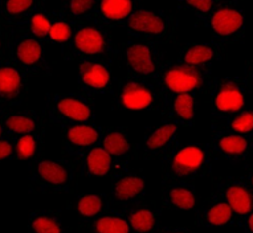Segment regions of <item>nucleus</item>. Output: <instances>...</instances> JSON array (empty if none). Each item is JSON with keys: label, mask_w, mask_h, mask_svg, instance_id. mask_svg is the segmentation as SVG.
Returning <instances> with one entry per match:
<instances>
[{"label": "nucleus", "mask_w": 253, "mask_h": 233, "mask_svg": "<svg viewBox=\"0 0 253 233\" xmlns=\"http://www.w3.org/2000/svg\"><path fill=\"white\" fill-rule=\"evenodd\" d=\"M212 163L213 158L208 143H178L161 160L162 184L172 182L195 183L200 178L211 175Z\"/></svg>", "instance_id": "1"}, {"label": "nucleus", "mask_w": 253, "mask_h": 233, "mask_svg": "<svg viewBox=\"0 0 253 233\" xmlns=\"http://www.w3.org/2000/svg\"><path fill=\"white\" fill-rule=\"evenodd\" d=\"M62 57L67 61L110 60L114 61L120 56V49L110 34V29L97 24L96 21H86L77 24L71 40L61 48Z\"/></svg>", "instance_id": "2"}, {"label": "nucleus", "mask_w": 253, "mask_h": 233, "mask_svg": "<svg viewBox=\"0 0 253 233\" xmlns=\"http://www.w3.org/2000/svg\"><path fill=\"white\" fill-rule=\"evenodd\" d=\"M79 166L71 158H39L29 163L28 188L36 194H69L79 184Z\"/></svg>", "instance_id": "3"}, {"label": "nucleus", "mask_w": 253, "mask_h": 233, "mask_svg": "<svg viewBox=\"0 0 253 233\" xmlns=\"http://www.w3.org/2000/svg\"><path fill=\"white\" fill-rule=\"evenodd\" d=\"M1 58H7L29 76H49L50 67L45 56V42L34 38L25 29L1 27Z\"/></svg>", "instance_id": "4"}, {"label": "nucleus", "mask_w": 253, "mask_h": 233, "mask_svg": "<svg viewBox=\"0 0 253 233\" xmlns=\"http://www.w3.org/2000/svg\"><path fill=\"white\" fill-rule=\"evenodd\" d=\"M46 121L58 127L96 123V100L81 92H53L45 96Z\"/></svg>", "instance_id": "5"}, {"label": "nucleus", "mask_w": 253, "mask_h": 233, "mask_svg": "<svg viewBox=\"0 0 253 233\" xmlns=\"http://www.w3.org/2000/svg\"><path fill=\"white\" fill-rule=\"evenodd\" d=\"M122 28L133 40L162 46L175 41L178 20L174 13L165 9L141 8L125 23Z\"/></svg>", "instance_id": "6"}, {"label": "nucleus", "mask_w": 253, "mask_h": 233, "mask_svg": "<svg viewBox=\"0 0 253 233\" xmlns=\"http://www.w3.org/2000/svg\"><path fill=\"white\" fill-rule=\"evenodd\" d=\"M249 93L243 76H213L204 94L213 119H227L244 110Z\"/></svg>", "instance_id": "7"}, {"label": "nucleus", "mask_w": 253, "mask_h": 233, "mask_svg": "<svg viewBox=\"0 0 253 233\" xmlns=\"http://www.w3.org/2000/svg\"><path fill=\"white\" fill-rule=\"evenodd\" d=\"M126 75L134 78L157 82L169 60L162 46L130 39L120 48Z\"/></svg>", "instance_id": "8"}, {"label": "nucleus", "mask_w": 253, "mask_h": 233, "mask_svg": "<svg viewBox=\"0 0 253 233\" xmlns=\"http://www.w3.org/2000/svg\"><path fill=\"white\" fill-rule=\"evenodd\" d=\"M212 78V69H199L182 65L176 61H169L161 72L155 85L159 89L161 96H196L199 93H206Z\"/></svg>", "instance_id": "9"}, {"label": "nucleus", "mask_w": 253, "mask_h": 233, "mask_svg": "<svg viewBox=\"0 0 253 233\" xmlns=\"http://www.w3.org/2000/svg\"><path fill=\"white\" fill-rule=\"evenodd\" d=\"M196 23L211 32L213 41L223 46L244 41L247 35V16L244 9L235 1H223L210 15Z\"/></svg>", "instance_id": "10"}, {"label": "nucleus", "mask_w": 253, "mask_h": 233, "mask_svg": "<svg viewBox=\"0 0 253 233\" xmlns=\"http://www.w3.org/2000/svg\"><path fill=\"white\" fill-rule=\"evenodd\" d=\"M113 105L122 112H158L162 96L157 85L125 75L117 79Z\"/></svg>", "instance_id": "11"}, {"label": "nucleus", "mask_w": 253, "mask_h": 233, "mask_svg": "<svg viewBox=\"0 0 253 233\" xmlns=\"http://www.w3.org/2000/svg\"><path fill=\"white\" fill-rule=\"evenodd\" d=\"M232 209L235 225L241 227L253 211V192L244 176H219L213 179V192Z\"/></svg>", "instance_id": "12"}, {"label": "nucleus", "mask_w": 253, "mask_h": 233, "mask_svg": "<svg viewBox=\"0 0 253 233\" xmlns=\"http://www.w3.org/2000/svg\"><path fill=\"white\" fill-rule=\"evenodd\" d=\"M110 60H93L79 64L77 85L79 92L90 98L112 94L117 79Z\"/></svg>", "instance_id": "13"}, {"label": "nucleus", "mask_w": 253, "mask_h": 233, "mask_svg": "<svg viewBox=\"0 0 253 233\" xmlns=\"http://www.w3.org/2000/svg\"><path fill=\"white\" fill-rule=\"evenodd\" d=\"M179 126L166 119L147 126L138 145V154L143 160H162L178 145Z\"/></svg>", "instance_id": "14"}, {"label": "nucleus", "mask_w": 253, "mask_h": 233, "mask_svg": "<svg viewBox=\"0 0 253 233\" xmlns=\"http://www.w3.org/2000/svg\"><path fill=\"white\" fill-rule=\"evenodd\" d=\"M110 208L124 211L146 200L145 176L129 168L117 171L113 176L109 192Z\"/></svg>", "instance_id": "15"}, {"label": "nucleus", "mask_w": 253, "mask_h": 233, "mask_svg": "<svg viewBox=\"0 0 253 233\" xmlns=\"http://www.w3.org/2000/svg\"><path fill=\"white\" fill-rule=\"evenodd\" d=\"M212 138L207 142L213 160L247 164L253 154V141L251 137L227 131H212Z\"/></svg>", "instance_id": "16"}, {"label": "nucleus", "mask_w": 253, "mask_h": 233, "mask_svg": "<svg viewBox=\"0 0 253 233\" xmlns=\"http://www.w3.org/2000/svg\"><path fill=\"white\" fill-rule=\"evenodd\" d=\"M29 76L7 58L0 67V102L1 109L21 104L28 92Z\"/></svg>", "instance_id": "17"}, {"label": "nucleus", "mask_w": 253, "mask_h": 233, "mask_svg": "<svg viewBox=\"0 0 253 233\" xmlns=\"http://www.w3.org/2000/svg\"><path fill=\"white\" fill-rule=\"evenodd\" d=\"M46 119L44 110H9L1 109V127L0 134L17 138L27 134L42 133L45 131L44 121Z\"/></svg>", "instance_id": "18"}, {"label": "nucleus", "mask_w": 253, "mask_h": 233, "mask_svg": "<svg viewBox=\"0 0 253 233\" xmlns=\"http://www.w3.org/2000/svg\"><path fill=\"white\" fill-rule=\"evenodd\" d=\"M104 130V126L96 123H84L64 127L61 133L62 147L69 155V158L76 159L85 151L100 146Z\"/></svg>", "instance_id": "19"}, {"label": "nucleus", "mask_w": 253, "mask_h": 233, "mask_svg": "<svg viewBox=\"0 0 253 233\" xmlns=\"http://www.w3.org/2000/svg\"><path fill=\"white\" fill-rule=\"evenodd\" d=\"M225 46L216 41L190 42L180 48L176 63L199 69H212L216 63L223 60Z\"/></svg>", "instance_id": "20"}, {"label": "nucleus", "mask_w": 253, "mask_h": 233, "mask_svg": "<svg viewBox=\"0 0 253 233\" xmlns=\"http://www.w3.org/2000/svg\"><path fill=\"white\" fill-rule=\"evenodd\" d=\"M141 8V3L135 0H101L97 1L93 21L108 29L124 27L125 23Z\"/></svg>", "instance_id": "21"}, {"label": "nucleus", "mask_w": 253, "mask_h": 233, "mask_svg": "<svg viewBox=\"0 0 253 233\" xmlns=\"http://www.w3.org/2000/svg\"><path fill=\"white\" fill-rule=\"evenodd\" d=\"M195 224L202 228H223L235 225V216L224 200L211 194L196 208Z\"/></svg>", "instance_id": "22"}, {"label": "nucleus", "mask_w": 253, "mask_h": 233, "mask_svg": "<svg viewBox=\"0 0 253 233\" xmlns=\"http://www.w3.org/2000/svg\"><path fill=\"white\" fill-rule=\"evenodd\" d=\"M159 114L179 127H191L195 123V96H162Z\"/></svg>", "instance_id": "23"}, {"label": "nucleus", "mask_w": 253, "mask_h": 233, "mask_svg": "<svg viewBox=\"0 0 253 233\" xmlns=\"http://www.w3.org/2000/svg\"><path fill=\"white\" fill-rule=\"evenodd\" d=\"M100 146L108 153L116 163V170H126L133 145L130 141L129 130L125 126H106Z\"/></svg>", "instance_id": "24"}, {"label": "nucleus", "mask_w": 253, "mask_h": 233, "mask_svg": "<svg viewBox=\"0 0 253 233\" xmlns=\"http://www.w3.org/2000/svg\"><path fill=\"white\" fill-rule=\"evenodd\" d=\"M129 220L133 233H159L162 227V208L153 201H142L120 211Z\"/></svg>", "instance_id": "25"}, {"label": "nucleus", "mask_w": 253, "mask_h": 233, "mask_svg": "<svg viewBox=\"0 0 253 233\" xmlns=\"http://www.w3.org/2000/svg\"><path fill=\"white\" fill-rule=\"evenodd\" d=\"M161 203L163 209L182 211V212L194 211L198 205L195 183L172 182V183L162 184Z\"/></svg>", "instance_id": "26"}, {"label": "nucleus", "mask_w": 253, "mask_h": 233, "mask_svg": "<svg viewBox=\"0 0 253 233\" xmlns=\"http://www.w3.org/2000/svg\"><path fill=\"white\" fill-rule=\"evenodd\" d=\"M79 166L81 176L87 178H104L116 174V163L101 146H96L73 159Z\"/></svg>", "instance_id": "27"}, {"label": "nucleus", "mask_w": 253, "mask_h": 233, "mask_svg": "<svg viewBox=\"0 0 253 233\" xmlns=\"http://www.w3.org/2000/svg\"><path fill=\"white\" fill-rule=\"evenodd\" d=\"M68 208L79 217L81 223H90L110 209L109 194H80L69 201Z\"/></svg>", "instance_id": "28"}, {"label": "nucleus", "mask_w": 253, "mask_h": 233, "mask_svg": "<svg viewBox=\"0 0 253 233\" xmlns=\"http://www.w3.org/2000/svg\"><path fill=\"white\" fill-rule=\"evenodd\" d=\"M42 4L36 0H1L0 17L1 27L4 28H24L28 17Z\"/></svg>", "instance_id": "29"}, {"label": "nucleus", "mask_w": 253, "mask_h": 233, "mask_svg": "<svg viewBox=\"0 0 253 233\" xmlns=\"http://www.w3.org/2000/svg\"><path fill=\"white\" fill-rule=\"evenodd\" d=\"M27 233H65L64 219L54 209H35L29 213Z\"/></svg>", "instance_id": "30"}, {"label": "nucleus", "mask_w": 253, "mask_h": 233, "mask_svg": "<svg viewBox=\"0 0 253 233\" xmlns=\"http://www.w3.org/2000/svg\"><path fill=\"white\" fill-rule=\"evenodd\" d=\"M87 228L89 233H133L124 213L112 208L90 221Z\"/></svg>", "instance_id": "31"}, {"label": "nucleus", "mask_w": 253, "mask_h": 233, "mask_svg": "<svg viewBox=\"0 0 253 233\" xmlns=\"http://www.w3.org/2000/svg\"><path fill=\"white\" fill-rule=\"evenodd\" d=\"M212 131H227L244 137L253 135V110H243L227 119H213L211 123Z\"/></svg>", "instance_id": "32"}, {"label": "nucleus", "mask_w": 253, "mask_h": 233, "mask_svg": "<svg viewBox=\"0 0 253 233\" xmlns=\"http://www.w3.org/2000/svg\"><path fill=\"white\" fill-rule=\"evenodd\" d=\"M44 134L35 133L21 135L15 138V160H24V162H34L36 159L42 156V149H44Z\"/></svg>", "instance_id": "33"}, {"label": "nucleus", "mask_w": 253, "mask_h": 233, "mask_svg": "<svg viewBox=\"0 0 253 233\" xmlns=\"http://www.w3.org/2000/svg\"><path fill=\"white\" fill-rule=\"evenodd\" d=\"M97 1L94 0H71L62 3L56 12L67 17L76 24H83L86 21H93V15L96 11Z\"/></svg>", "instance_id": "34"}, {"label": "nucleus", "mask_w": 253, "mask_h": 233, "mask_svg": "<svg viewBox=\"0 0 253 233\" xmlns=\"http://www.w3.org/2000/svg\"><path fill=\"white\" fill-rule=\"evenodd\" d=\"M54 12L45 8V4L42 3L36 11H35L28 20L25 23L24 28L28 34H31L34 38L39 39L44 42H48V36H49L50 27L53 23Z\"/></svg>", "instance_id": "35"}, {"label": "nucleus", "mask_w": 253, "mask_h": 233, "mask_svg": "<svg viewBox=\"0 0 253 233\" xmlns=\"http://www.w3.org/2000/svg\"><path fill=\"white\" fill-rule=\"evenodd\" d=\"M53 12L54 17L52 27H50L49 36H48V42H52L54 45H60V48H62L73 36L77 24L67 17L58 15L56 11Z\"/></svg>", "instance_id": "36"}, {"label": "nucleus", "mask_w": 253, "mask_h": 233, "mask_svg": "<svg viewBox=\"0 0 253 233\" xmlns=\"http://www.w3.org/2000/svg\"><path fill=\"white\" fill-rule=\"evenodd\" d=\"M223 1H217V0H186V1H180L178 3L179 8L184 9V11H192L195 15L196 20H199L202 17L207 16L210 13L216 9L221 4Z\"/></svg>", "instance_id": "37"}, {"label": "nucleus", "mask_w": 253, "mask_h": 233, "mask_svg": "<svg viewBox=\"0 0 253 233\" xmlns=\"http://www.w3.org/2000/svg\"><path fill=\"white\" fill-rule=\"evenodd\" d=\"M15 138L5 135V134H0V159L5 162V160H15Z\"/></svg>", "instance_id": "38"}, {"label": "nucleus", "mask_w": 253, "mask_h": 233, "mask_svg": "<svg viewBox=\"0 0 253 233\" xmlns=\"http://www.w3.org/2000/svg\"><path fill=\"white\" fill-rule=\"evenodd\" d=\"M243 78H244L245 83L248 85L251 93L253 92V58L248 60L245 64L244 73H243Z\"/></svg>", "instance_id": "39"}, {"label": "nucleus", "mask_w": 253, "mask_h": 233, "mask_svg": "<svg viewBox=\"0 0 253 233\" xmlns=\"http://www.w3.org/2000/svg\"><path fill=\"white\" fill-rule=\"evenodd\" d=\"M159 233H194L188 227H163Z\"/></svg>", "instance_id": "40"}, {"label": "nucleus", "mask_w": 253, "mask_h": 233, "mask_svg": "<svg viewBox=\"0 0 253 233\" xmlns=\"http://www.w3.org/2000/svg\"><path fill=\"white\" fill-rule=\"evenodd\" d=\"M241 228L244 231V233H253V211L249 213L248 216L245 217L244 223L241 225Z\"/></svg>", "instance_id": "41"}, {"label": "nucleus", "mask_w": 253, "mask_h": 233, "mask_svg": "<svg viewBox=\"0 0 253 233\" xmlns=\"http://www.w3.org/2000/svg\"><path fill=\"white\" fill-rule=\"evenodd\" d=\"M245 168H247V174L244 175V178L245 180H247V183H248L249 188H251L253 192V166L245 167Z\"/></svg>", "instance_id": "42"}, {"label": "nucleus", "mask_w": 253, "mask_h": 233, "mask_svg": "<svg viewBox=\"0 0 253 233\" xmlns=\"http://www.w3.org/2000/svg\"><path fill=\"white\" fill-rule=\"evenodd\" d=\"M251 166H253V154H252V158H251V160H249V162L245 164V167H251Z\"/></svg>", "instance_id": "43"}, {"label": "nucleus", "mask_w": 253, "mask_h": 233, "mask_svg": "<svg viewBox=\"0 0 253 233\" xmlns=\"http://www.w3.org/2000/svg\"><path fill=\"white\" fill-rule=\"evenodd\" d=\"M251 138H252V141H253V135H252V137H251Z\"/></svg>", "instance_id": "44"}]
</instances>
